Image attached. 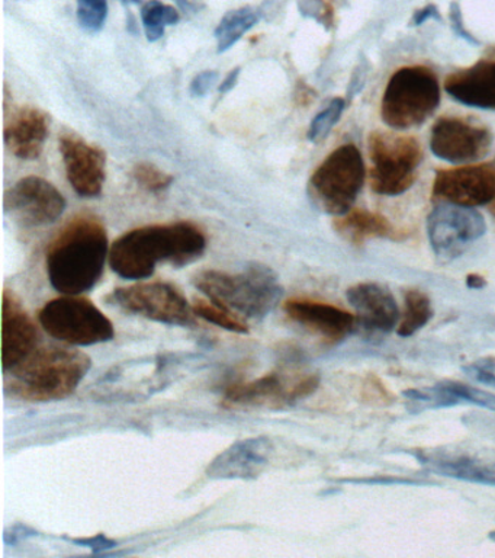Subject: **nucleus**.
Here are the masks:
<instances>
[{
  "instance_id": "1",
  "label": "nucleus",
  "mask_w": 495,
  "mask_h": 558,
  "mask_svg": "<svg viewBox=\"0 0 495 558\" xmlns=\"http://www.w3.org/2000/svg\"><path fill=\"white\" fill-rule=\"evenodd\" d=\"M206 251V233L194 222L145 226L112 243L110 265L121 278L141 281L150 278L159 264L182 268L194 264Z\"/></svg>"
},
{
  "instance_id": "2",
  "label": "nucleus",
  "mask_w": 495,
  "mask_h": 558,
  "mask_svg": "<svg viewBox=\"0 0 495 558\" xmlns=\"http://www.w3.org/2000/svg\"><path fill=\"white\" fill-rule=\"evenodd\" d=\"M106 226L98 217L81 214L51 240L46 251V270L55 291L85 294L97 287L110 257Z\"/></svg>"
},
{
  "instance_id": "3",
  "label": "nucleus",
  "mask_w": 495,
  "mask_h": 558,
  "mask_svg": "<svg viewBox=\"0 0 495 558\" xmlns=\"http://www.w3.org/2000/svg\"><path fill=\"white\" fill-rule=\"evenodd\" d=\"M90 366L92 361L85 352L63 344H42L5 373V391L12 399L32 403L63 400L77 390Z\"/></svg>"
},
{
  "instance_id": "4",
  "label": "nucleus",
  "mask_w": 495,
  "mask_h": 558,
  "mask_svg": "<svg viewBox=\"0 0 495 558\" xmlns=\"http://www.w3.org/2000/svg\"><path fill=\"white\" fill-rule=\"evenodd\" d=\"M194 286L207 299L246 318L267 317L282 296L280 278L262 264L247 265L242 272L206 269L195 274Z\"/></svg>"
},
{
  "instance_id": "5",
  "label": "nucleus",
  "mask_w": 495,
  "mask_h": 558,
  "mask_svg": "<svg viewBox=\"0 0 495 558\" xmlns=\"http://www.w3.org/2000/svg\"><path fill=\"white\" fill-rule=\"evenodd\" d=\"M441 104L436 74L424 65L398 69L385 87L382 121L391 129L408 130L423 124Z\"/></svg>"
},
{
  "instance_id": "6",
  "label": "nucleus",
  "mask_w": 495,
  "mask_h": 558,
  "mask_svg": "<svg viewBox=\"0 0 495 558\" xmlns=\"http://www.w3.org/2000/svg\"><path fill=\"white\" fill-rule=\"evenodd\" d=\"M320 375L304 368L272 371L251 381H236L225 388L221 404L225 409L293 408L298 401L314 395Z\"/></svg>"
},
{
  "instance_id": "7",
  "label": "nucleus",
  "mask_w": 495,
  "mask_h": 558,
  "mask_svg": "<svg viewBox=\"0 0 495 558\" xmlns=\"http://www.w3.org/2000/svg\"><path fill=\"white\" fill-rule=\"evenodd\" d=\"M369 185L378 195L398 196L410 190L423 160L416 138L373 131L368 138Z\"/></svg>"
},
{
  "instance_id": "8",
  "label": "nucleus",
  "mask_w": 495,
  "mask_h": 558,
  "mask_svg": "<svg viewBox=\"0 0 495 558\" xmlns=\"http://www.w3.org/2000/svg\"><path fill=\"white\" fill-rule=\"evenodd\" d=\"M38 322L47 335L71 347H92L114 339L110 318L79 295H63L47 301L38 312Z\"/></svg>"
},
{
  "instance_id": "9",
  "label": "nucleus",
  "mask_w": 495,
  "mask_h": 558,
  "mask_svg": "<svg viewBox=\"0 0 495 558\" xmlns=\"http://www.w3.org/2000/svg\"><path fill=\"white\" fill-rule=\"evenodd\" d=\"M367 169L362 153L354 144L337 147L325 157L310 179L311 198L323 211L345 216L362 191Z\"/></svg>"
},
{
  "instance_id": "10",
  "label": "nucleus",
  "mask_w": 495,
  "mask_h": 558,
  "mask_svg": "<svg viewBox=\"0 0 495 558\" xmlns=\"http://www.w3.org/2000/svg\"><path fill=\"white\" fill-rule=\"evenodd\" d=\"M108 303L125 313L149 318L162 325L194 327L197 314L184 292L171 282H138L116 288L107 296Z\"/></svg>"
},
{
  "instance_id": "11",
  "label": "nucleus",
  "mask_w": 495,
  "mask_h": 558,
  "mask_svg": "<svg viewBox=\"0 0 495 558\" xmlns=\"http://www.w3.org/2000/svg\"><path fill=\"white\" fill-rule=\"evenodd\" d=\"M485 231L484 217L463 205L442 203L428 218L430 246L443 262L458 259Z\"/></svg>"
},
{
  "instance_id": "12",
  "label": "nucleus",
  "mask_w": 495,
  "mask_h": 558,
  "mask_svg": "<svg viewBox=\"0 0 495 558\" xmlns=\"http://www.w3.org/2000/svg\"><path fill=\"white\" fill-rule=\"evenodd\" d=\"M173 361L175 357L162 355L115 366L98 383V395L103 400H137L153 396L171 381Z\"/></svg>"
},
{
  "instance_id": "13",
  "label": "nucleus",
  "mask_w": 495,
  "mask_h": 558,
  "mask_svg": "<svg viewBox=\"0 0 495 558\" xmlns=\"http://www.w3.org/2000/svg\"><path fill=\"white\" fill-rule=\"evenodd\" d=\"M491 133L485 126L458 117H442L434 122L430 148L447 163H473L484 159L491 148Z\"/></svg>"
},
{
  "instance_id": "14",
  "label": "nucleus",
  "mask_w": 495,
  "mask_h": 558,
  "mask_svg": "<svg viewBox=\"0 0 495 558\" xmlns=\"http://www.w3.org/2000/svg\"><path fill=\"white\" fill-rule=\"evenodd\" d=\"M8 213L25 227H40L58 221L66 199L62 192L40 177H27L16 182L5 196Z\"/></svg>"
},
{
  "instance_id": "15",
  "label": "nucleus",
  "mask_w": 495,
  "mask_h": 558,
  "mask_svg": "<svg viewBox=\"0 0 495 558\" xmlns=\"http://www.w3.org/2000/svg\"><path fill=\"white\" fill-rule=\"evenodd\" d=\"M432 196L438 203L481 207L495 199V169L486 165L437 170Z\"/></svg>"
},
{
  "instance_id": "16",
  "label": "nucleus",
  "mask_w": 495,
  "mask_h": 558,
  "mask_svg": "<svg viewBox=\"0 0 495 558\" xmlns=\"http://www.w3.org/2000/svg\"><path fill=\"white\" fill-rule=\"evenodd\" d=\"M59 147L67 181L76 194L84 198L101 195L107 178V156L102 148L73 133L62 134Z\"/></svg>"
},
{
  "instance_id": "17",
  "label": "nucleus",
  "mask_w": 495,
  "mask_h": 558,
  "mask_svg": "<svg viewBox=\"0 0 495 558\" xmlns=\"http://www.w3.org/2000/svg\"><path fill=\"white\" fill-rule=\"evenodd\" d=\"M282 308L290 322L332 344L342 342L358 326L355 314L324 301L290 299L285 301Z\"/></svg>"
},
{
  "instance_id": "18",
  "label": "nucleus",
  "mask_w": 495,
  "mask_h": 558,
  "mask_svg": "<svg viewBox=\"0 0 495 558\" xmlns=\"http://www.w3.org/2000/svg\"><path fill=\"white\" fill-rule=\"evenodd\" d=\"M275 447L268 436L237 440L207 466L212 480H255L271 464Z\"/></svg>"
},
{
  "instance_id": "19",
  "label": "nucleus",
  "mask_w": 495,
  "mask_h": 558,
  "mask_svg": "<svg viewBox=\"0 0 495 558\" xmlns=\"http://www.w3.org/2000/svg\"><path fill=\"white\" fill-rule=\"evenodd\" d=\"M40 347V336L32 316L10 290L2 295V366L8 373Z\"/></svg>"
},
{
  "instance_id": "20",
  "label": "nucleus",
  "mask_w": 495,
  "mask_h": 558,
  "mask_svg": "<svg viewBox=\"0 0 495 558\" xmlns=\"http://www.w3.org/2000/svg\"><path fill=\"white\" fill-rule=\"evenodd\" d=\"M411 456L430 473L495 486V458L451 449H414Z\"/></svg>"
},
{
  "instance_id": "21",
  "label": "nucleus",
  "mask_w": 495,
  "mask_h": 558,
  "mask_svg": "<svg viewBox=\"0 0 495 558\" xmlns=\"http://www.w3.org/2000/svg\"><path fill=\"white\" fill-rule=\"evenodd\" d=\"M347 301L355 308L358 325L375 333H389L398 326L397 300L385 287L375 282H359L346 292Z\"/></svg>"
},
{
  "instance_id": "22",
  "label": "nucleus",
  "mask_w": 495,
  "mask_h": 558,
  "mask_svg": "<svg viewBox=\"0 0 495 558\" xmlns=\"http://www.w3.org/2000/svg\"><path fill=\"white\" fill-rule=\"evenodd\" d=\"M49 113L36 107L20 108L5 126V143L12 155L21 160H36L50 134Z\"/></svg>"
},
{
  "instance_id": "23",
  "label": "nucleus",
  "mask_w": 495,
  "mask_h": 558,
  "mask_svg": "<svg viewBox=\"0 0 495 558\" xmlns=\"http://www.w3.org/2000/svg\"><path fill=\"white\" fill-rule=\"evenodd\" d=\"M445 89L467 107L495 111V61L481 60L471 68L451 73L446 78Z\"/></svg>"
},
{
  "instance_id": "24",
  "label": "nucleus",
  "mask_w": 495,
  "mask_h": 558,
  "mask_svg": "<svg viewBox=\"0 0 495 558\" xmlns=\"http://www.w3.org/2000/svg\"><path fill=\"white\" fill-rule=\"evenodd\" d=\"M334 230L356 246L369 239H403L401 233L384 216L360 208L350 209L345 216L336 218Z\"/></svg>"
},
{
  "instance_id": "25",
  "label": "nucleus",
  "mask_w": 495,
  "mask_h": 558,
  "mask_svg": "<svg viewBox=\"0 0 495 558\" xmlns=\"http://www.w3.org/2000/svg\"><path fill=\"white\" fill-rule=\"evenodd\" d=\"M260 21L259 9L253 7H242L225 13L215 29L216 47L219 52L230 50L243 35L249 33Z\"/></svg>"
},
{
  "instance_id": "26",
  "label": "nucleus",
  "mask_w": 495,
  "mask_h": 558,
  "mask_svg": "<svg viewBox=\"0 0 495 558\" xmlns=\"http://www.w3.org/2000/svg\"><path fill=\"white\" fill-rule=\"evenodd\" d=\"M433 314L432 301L424 292L419 290L407 291L406 299H404V312L397 326V335L401 338H410V336L423 329L424 326H428Z\"/></svg>"
},
{
  "instance_id": "27",
  "label": "nucleus",
  "mask_w": 495,
  "mask_h": 558,
  "mask_svg": "<svg viewBox=\"0 0 495 558\" xmlns=\"http://www.w3.org/2000/svg\"><path fill=\"white\" fill-rule=\"evenodd\" d=\"M194 312L197 317L202 318L212 325L223 327V329L233 331V333L247 335L249 333V323L242 314L233 312L224 305L215 303L210 299H198L193 304Z\"/></svg>"
},
{
  "instance_id": "28",
  "label": "nucleus",
  "mask_w": 495,
  "mask_h": 558,
  "mask_svg": "<svg viewBox=\"0 0 495 558\" xmlns=\"http://www.w3.org/2000/svg\"><path fill=\"white\" fill-rule=\"evenodd\" d=\"M180 20V12L171 4L160 2V0H149L143 4L141 21L146 37L150 43L159 41L168 26L177 24Z\"/></svg>"
},
{
  "instance_id": "29",
  "label": "nucleus",
  "mask_w": 495,
  "mask_h": 558,
  "mask_svg": "<svg viewBox=\"0 0 495 558\" xmlns=\"http://www.w3.org/2000/svg\"><path fill=\"white\" fill-rule=\"evenodd\" d=\"M447 408H454L456 404L469 403L480 405L495 412V395L481 388L469 386V384L445 381L437 384Z\"/></svg>"
},
{
  "instance_id": "30",
  "label": "nucleus",
  "mask_w": 495,
  "mask_h": 558,
  "mask_svg": "<svg viewBox=\"0 0 495 558\" xmlns=\"http://www.w3.org/2000/svg\"><path fill=\"white\" fill-rule=\"evenodd\" d=\"M345 111V99L334 98L330 100L327 107L323 111L317 113L314 120L311 121L308 129V140L311 143L323 142L333 130V126L341 121L342 113Z\"/></svg>"
},
{
  "instance_id": "31",
  "label": "nucleus",
  "mask_w": 495,
  "mask_h": 558,
  "mask_svg": "<svg viewBox=\"0 0 495 558\" xmlns=\"http://www.w3.org/2000/svg\"><path fill=\"white\" fill-rule=\"evenodd\" d=\"M133 178L137 185L149 192H162L172 185L173 177L158 166L141 161L133 168Z\"/></svg>"
},
{
  "instance_id": "32",
  "label": "nucleus",
  "mask_w": 495,
  "mask_h": 558,
  "mask_svg": "<svg viewBox=\"0 0 495 558\" xmlns=\"http://www.w3.org/2000/svg\"><path fill=\"white\" fill-rule=\"evenodd\" d=\"M108 0H77V20L82 28L99 33L106 25Z\"/></svg>"
},
{
  "instance_id": "33",
  "label": "nucleus",
  "mask_w": 495,
  "mask_h": 558,
  "mask_svg": "<svg viewBox=\"0 0 495 558\" xmlns=\"http://www.w3.org/2000/svg\"><path fill=\"white\" fill-rule=\"evenodd\" d=\"M342 483L372 484V486H433L430 480L419 477H395V475H376V477L346 478Z\"/></svg>"
},
{
  "instance_id": "34",
  "label": "nucleus",
  "mask_w": 495,
  "mask_h": 558,
  "mask_svg": "<svg viewBox=\"0 0 495 558\" xmlns=\"http://www.w3.org/2000/svg\"><path fill=\"white\" fill-rule=\"evenodd\" d=\"M219 77L220 74L215 70H206V72L197 74L193 83H190V95L195 96V98L206 96L215 86V83L219 82Z\"/></svg>"
},
{
  "instance_id": "35",
  "label": "nucleus",
  "mask_w": 495,
  "mask_h": 558,
  "mask_svg": "<svg viewBox=\"0 0 495 558\" xmlns=\"http://www.w3.org/2000/svg\"><path fill=\"white\" fill-rule=\"evenodd\" d=\"M463 369L467 371L471 377L475 378L477 381L495 388V369L488 361L475 362V364L465 366Z\"/></svg>"
},
{
  "instance_id": "36",
  "label": "nucleus",
  "mask_w": 495,
  "mask_h": 558,
  "mask_svg": "<svg viewBox=\"0 0 495 558\" xmlns=\"http://www.w3.org/2000/svg\"><path fill=\"white\" fill-rule=\"evenodd\" d=\"M450 21L451 26H454L455 33L458 34L459 37L467 39L468 43L478 44L477 39L473 38L471 34L468 33L467 28H465L462 22V13H460L459 4L456 2L451 3L450 7Z\"/></svg>"
},
{
  "instance_id": "37",
  "label": "nucleus",
  "mask_w": 495,
  "mask_h": 558,
  "mask_svg": "<svg viewBox=\"0 0 495 558\" xmlns=\"http://www.w3.org/2000/svg\"><path fill=\"white\" fill-rule=\"evenodd\" d=\"M71 541L75 544L85 545V547H89L90 549H94V551L112 548L116 545L114 539H110L103 534L89 536V538H72Z\"/></svg>"
},
{
  "instance_id": "38",
  "label": "nucleus",
  "mask_w": 495,
  "mask_h": 558,
  "mask_svg": "<svg viewBox=\"0 0 495 558\" xmlns=\"http://www.w3.org/2000/svg\"><path fill=\"white\" fill-rule=\"evenodd\" d=\"M432 17H437L438 20L441 16H438L437 8L434 7V4H429V7L416 12L414 17H412V22H414V25H421L424 24V22L432 20Z\"/></svg>"
},
{
  "instance_id": "39",
  "label": "nucleus",
  "mask_w": 495,
  "mask_h": 558,
  "mask_svg": "<svg viewBox=\"0 0 495 558\" xmlns=\"http://www.w3.org/2000/svg\"><path fill=\"white\" fill-rule=\"evenodd\" d=\"M242 69L236 68L233 69L232 72L224 77V81L220 83L219 92L221 95L228 94L230 90L233 89L234 86L237 85L238 76H240Z\"/></svg>"
},
{
  "instance_id": "40",
  "label": "nucleus",
  "mask_w": 495,
  "mask_h": 558,
  "mask_svg": "<svg viewBox=\"0 0 495 558\" xmlns=\"http://www.w3.org/2000/svg\"><path fill=\"white\" fill-rule=\"evenodd\" d=\"M467 286L468 288H472V290H482V288L486 286V281L481 275L471 274L468 275Z\"/></svg>"
},
{
  "instance_id": "41",
  "label": "nucleus",
  "mask_w": 495,
  "mask_h": 558,
  "mask_svg": "<svg viewBox=\"0 0 495 558\" xmlns=\"http://www.w3.org/2000/svg\"><path fill=\"white\" fill-rule=\"evenodd\" d=\"M304 3H308V7L307 8H302V11H308V12H311L312 9V3H317L319 4L320 0H302ZM315 11H320L321 13H323V16H324V20L325 22H327V15H330V11L327 9V7H325V4H321L320 8H315Z\"/></svg>"
},
{
  "instance_id": "42",
  "label": "nucleus",
  "mask_w": 495,
  "mask_h": 558,
  "mask_svg": "<svg viewBox=\"0 0 495 558\" xmlns=\"http://www.w3.org/2000/svg\"><path fill=\"white\" fill-rule=\"evenodd\" d=\"M176 2L184 9H193L198 4V0H176Z\"/></svg>"
},
{
  "instance_id": "43",
  "label": "nucleus",
  "mask_w": 495,
  "mask_h": 558,
  "mask_svg": "<svg viewBox=\"0 0 495 558\" xmlns=\"http://www.w3.org/2000/svg\"><path fill=\"white\" fill-rule=\"evenodd\" d=\"M120 2H123L125 4H128V3H138V0H120Z\"/></svg>"
},
{
  "instance_id": "44",
  "label": "nucleus",
  "mask_w": 495,
  "mask_h": 558,
  "mask_svg": "<svg viewBox=\"0 0 495 558\" xmlns=\"http://www.w3.org/2000/svg\"><path fill=\"white\" fill-rule=\"evenodd\" d=\"M488 538L495 543V531L490 532Z\"/></svg>"
}]
</instances>
